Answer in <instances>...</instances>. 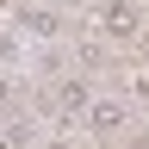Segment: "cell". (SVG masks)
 Returning <instances> with one entry per match:
<instances>
[{
	"instance_id": "obj_1",
	"label": "cell",
	"mask_w": 149,
	"mask_h": 149,
	"mask_svg": "<svg viewBox=\"0 0 149 149\" xmlns=\"http://www.w3.org/2000/svg\"><path fill=\"white\" fill-rule=\"evenodd\" d=\"M93 31H100V44L130 50L143 37V6L137 0H100V6H93Z\"/></svg>"
},
{
	"instance_id": "obj_4",
	"label": "cell",
	"mask_w": 149,
	"mask_h": 149,
	"mask_svg": "<svg viewBox=\"0 0 149 149\" xmlns=\"http://www.w3.org/2000/svg\"><path fill=\"white\" fill-rule=\"evenodd\" d=\"M93 93H100V87H93V74H87V68H62V74H50V100H56V112H62L68 124L93 106Z\"/></svg>"
},
{
	"instance_id": "obj_3",
	"label": "cell",
	"mask_w": 149,
	"mask_h": 149,
	"mask_svg": "<svg viewBox=\"0 0 149 149\" xmlns=\"http://www.w3.org/2000/svg\"><path fill=\"white\" fill-rule=\"evenodd\" d=\"M13 31L25 37V44H62L68 37V19L50 6V0H25V6L13 13Z\"/></svg>"
},
{
	"instance_id": "obj_5",
	"label": "cell",
	"mask_w": 149,
	"mask_h": 149,
	"mask_svg": "<svg viewBox=\"0 0 149 149\" xmlns=\"http://www.w3.org/2000/svg\"><path fill=\"white\" fill-rule=\"evenodd\" d=\"M13 93H19V87H13V74H6V68H0V112H6V106H13Z\"/></svg>"
},
{
	"instance_id": "obj_6",
	"label": "cell",
	"mask_w": 149,
	"mask_h": 149,
	"mask_svg": "<svg viewBox=\"0 0 149 149\" xmlns=\"http://www.w3.org/2000/svg\"><path fill=\"white\" fill-rule=\"evenodd\" d=\"M31 149H74V143H68V137H37Z\"/></svg>"
},
{
	"instance_id": "obj_2",
	"label": "cell",
	"mask_w": 149,
	"mask_h": 149,
	"mask_svg": "<svg viewBox=\"0 0 149 149\" xmlns=\"http://www.w3.org/2000/svg\"><path fill=\"white\" fill-rule=\"evenodd\" d=\"M130 124H137V112H130V100H124V93H93V106L81 112V130H87V137H100V143L124 137Z\"/></svg>"
}]
</instances>
